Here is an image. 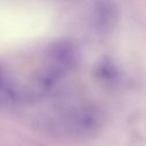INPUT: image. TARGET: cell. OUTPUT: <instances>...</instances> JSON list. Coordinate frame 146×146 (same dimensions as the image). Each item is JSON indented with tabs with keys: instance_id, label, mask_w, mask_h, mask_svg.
I'll return each mask as SVG.
<instances>
[{
	"instance_id": "cell-1",
	"label": "cell",
	"mask_w": 146,
	"mask_h": 146,
	"mask_svg": "<svg viewBox=\"0 0 146 146\" xmlns=\"http://www.w3.org/2000/svg\"><path fill=\"white\" fill-rule=\"evenodd\" d=\"M92 23L100 33H113L119 22V9L113 0H97L92 9Z\"/></svg>"
},
{
	"instance_id": "cell-2",
	"label": "cell",
	"mask_w": 146,
	"mask_h": 146,
	"mask_svg": "<svg viewBox=\"0 0 146 146\" xmlns=\"http://www.w3.org/2000/svg\"><path fill=\"white\" fill-rule=\"evenodd\" d=\"M52 55L56 62L64 68H72L74 66L78 58L75 46L68 41L56 43L52 48Z\"/></svg>"
}]
</instances>
